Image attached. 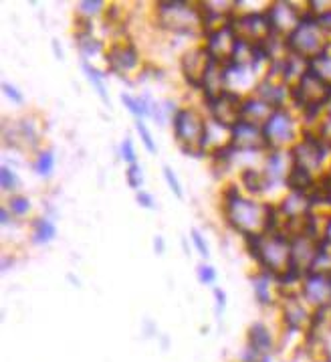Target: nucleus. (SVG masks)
Returning a JSON list of instances; mask_svg holds the SVG:
<instances>
[{
    "mask_svg": "<svg viewBox=\"0 0 331 362\" xmlns=\"http://www.w3.org/2000/svg\"><path fill=\"white\" fill-rule=\"evenodd\" d=\"M222 217L232 231L245 237V241L281 229L277 204L245 197L243 189L236 185H229L222 190Z\"/></svg>",
    "mask_w": 331,
    "mask_h": 362,
    "instance_id": "obj_1",
    "label": "nucleus"
},
{
    "mask_svg": "<svg viewBox=\"0 0 331 362\" xmlns=\"http://www.w3.org/2000/svg\"><path fill=\"white\" fill-rule=\"evenodd\" d=\"M154 21L160 29L174 33V35L204 37L206 33V16L202 11V4H192L184 0L156 2Z\"/></svg>",
    "mask_w": 331,
    "mask_h": 362,
    "instance_id": "obj_2",
    "label": "nucleus"
},
{
    "mask_svg": "<svg viewBox=\"0 0 331 362\" xmlns=\"http://www.w3.org/2000/svg\"><path fill=\"white\" fill-rule=\"evenodd\" d=\"M248 253L259 263L260 272H267L277 279L291 272V237L283 231H271L246 239Z\"/></svg>",
    "mask_w": 331,
    "mask_h": 362,
    "instance_id": "obj_3",
    "label": "nucleus"
},
{
    "mask_svg": "<svg viewBox=\"0 0 331 362\" xmlns=\"http://www.w3.org/2000/svg\"><path fill=\"white\" fill-rule=\"evenodd\" d=\"M172 128L174 138L186 156H202L204 154L208 119L202 116L200 110H196L192 105L178 107V112L172 117Z\"/></svg>",
    "mask_w": 331,
    "mask_h": 362,
    "instance_id": "obj_4",
    "label": "nucleus"
},
{
    "mask_svg": "<svg viewBox=\"0 0 331 362\" xmlns=\"http://www.w3.org/2000/svg\"><path fill=\"white\" fill-rule=\"evenodd\" d=\"M285 45H287L289 55H295L305 61H313L319 55H323L325 51H330L331 39L325 35V30L319 27L315 16L307 13L299 23V27L285 39Z\"/></svg>",
    "mask_w": 331,
    "mask_h": 362,
    "instance_id": "obj_5",
    "label": "nucleus"
},
{
    "mask_svg": "<svg viewBox=\"0 0 331 362\" xmlns=\"http://www.w3.org/2000/svg\"><path fill=\"white\" fill-rule=\"evenodd\" d=\"M265 140L271 150H291L299 142L303 134V126H299L295 114L289 107H277L269 119L263 126Z\"/></svg>",
    "mask_w": 331,
    "mask_h": 362,
    "instance_id": "obj_6",
    "label": "nucleus"
},
{
    "mask_svg": "<svg viewBox=\"0 0 331 362\" xmlns=\"http://www.w3.org/2000/svg\"><path fill=\"white\" fill-rule=\"evenodd\" d=\"M289 152L293 158V166L307 170L317 178L330 173V170H325V162H327V156H331V146L325 144L313 132H303L299 142Z\"/></svg>",
    "mask_w": 331,
    "mask_h": 362,
    "instance_id": "obj_7",
    "label": "nucleus"
},
{
    "mask_svg": "<svg viewBox=\"0 0 331 362\" xmlns=\"http://www.w3.org/2000/svg\"><path fill=\"white\" fill-rule=\"evenodd\" d=\"M204 51L208 53V57L216 61V63H229L232 59V53H234V47H236V33L232 29L231 21L229 23H222L218 27H212L204 33Z\"/></svg>",
    "mask_w": 331,
    "mask_h": 362,
    "instance_id": "obj_8",
    "label": "nucleus"
},
{
    "mask_svg": "<svg viewBox=\"0 0 331 362\" xmlns=\"http://www.w3.org/2000/svg\"><path fill=\"white\" fill-rule=\"evenodd\" d=\"M265 13H267V18H269V25H271L275 37L287 39L289 35L299 27L303 16L307 15V8H297L295 2L277 0V2L269 4V8Z\"/></svg>",
    "mask_w": 331,
    "mask_h": 362,
    "instance_id": "obj_9",
    "label": "nucleus"
},
{
    "mask_svg": "<svg viewBox=\"0 0 331 362\" xmlns=\"http://www.w3.org/2000/svg\"><path fill=\"white\" fill-rule=\"evenodd\" d=\"M231 25L236 37L251 45L265 43L269 37H273V30L269 25L267 13H234Z\"/></svg>",
    "mask_w": 331,
    "mask_h": 362,
    "instance_id": "obj_10",
    "label": "nucleus"
},
{
    "mask_svg": "<svg viewBox=\"0 0 331 362\" xmlns=\"http://www.w3.org/2000/svg\"><path fill=\"white\" fill-rule=\"evenodd\" d=\"M299 296L313 312L331 310V274H305L299 286Z\"/></svg>",
    "mask_w": 331,
    "mask_h": 362,
    "instance_id": "obj_11",
    "label": "nucleus"
},
{
    "mask_svg": "<svg viewBox=\"0 0 331 362\" xmlns=\"http://www.w3.org/2000/svg\"><path fill=\"white\" fill-rule=\"evenodd\" d=\"M321 251V239L313 235H295L291 237V269L297 272L299 276H305L313 269L317 255Z\"/></svg>",
    "mask_w": 331,
    "mask_h": 362,
    "instance_id": "obj_12",
    "label": "nucleus"
},
{
    "mask_svg": "<svg viewBox=\"0 0 331 362\" xmlns=\"http://www.w3.org/2000/svg\"><path fill=\"white\" fill-rule=\"evenodd\" d=\"M231 148L236 154H267L269 146L260 126L239 122L231 130Z\"/></svg>",
    "mask_w": 331,
    "mask_h": 362,
    "instance_id": "obj_13",
    "label": "nucleus"
},
{
    "mask_svg": "<svg viewBox=\"0 0 331 362\" xmlns=\"http://www.w3.org/2000/svg\"><path fill=\"white\" fill-rule=\"evenodd\" d=\"M241 103H243V95L232 93V91H224L222 95L206 102L208 116H210L208 119H212L216 124L232 130L241 122Z\"/></svg>",
    "mask_w": 331,
    "mask_h": 362,
    "instance_id": "obj_14",
    "label": "nucleus"
},
{
    "mask_svg": "<svg viewBox=\"0 0 331 362\" xmlns=\"http://www.w3.org/2000/svg\"><path fill=\"white\" fill-rule=\"evenodd\" d=\"M105 63H107V69L109 71L116 73L119 77H124L128 73L136 71L142 65V59H140L138 49L130 41H126V43H114L107 49Z\"/></svg>",
    "mask_w": 331,
    "mask_h": 362,
    "instance_id": "obj_15",
    "label": "nucleus"
},
{
    "mask_svg": "<svg viewBox=\"0 0 331 362\" xmlns=\"http://www.w3.org/2000/svg\"><path fill=\"white\" fill-rule=\"evenodd\" d=\"M212 59L208 57V53L204 51V47H196V49H190L186 51L182 59H180V69H182V77L188 86L196 91H200L202 79H204V73L208 69Z\"/></svg>",
    "mask_w": 331,
    "mask_h": 362,
    "instance_id": "obj_16",
    "label": "nucleus"
},
{
    "mask_svg": "<svg viewBox=\"0 0 331 362\" xmlns=\"http://www.w3.org/2000/svg\"><path fill=\"white\" fill-rule=\"evenodd\" d=\"M263 170L267 174L271 187H279L287 182L289 173L293 170V158L289 150H271L267 152L265 162H263Z\"/></svg>",
    "mask_w": 331,
    "mask_h": 362,
    "instance_id": "obj_17",
    "label": "nucleus"
},
{
    "mask_svg": "<svg viewBox=\"0 0 331 362\" xmlns=\"http://www.w3.org/2000/svg\"><path fill=\"white\" fill-rule=\"evenodd\" d=\"M275 107H271L269 103H265L260 98H257L255 93L245 95L243 103H241V119L255 124V126H265V122L269 119V116L273 114Z\"/></svg>",
    "mask_w": 331,
    "mask_h": 362,
    "instance_id": "obj_18",
    "label": "nucleus"
},
{
    "mask_svg": "<svg viewBox=\"0 0 331 362\" xmlns=\"http://www.w3.org/2000/svg\"><path fill=\"white\" fill-rule=\"evenodd\" d=\"M251 281H253V290H255V298H257V302L260 305H273L277 300H275V291H281L279 290V281H277V277L271 276V274H267V272H257L255 276L251 277Z\"/></svg>",
    "mask_w": 331,
    "mask_h": 362,
    "instance_id": "obj_19",
    "label": "nucleus"
},
{
    "mask_svg": "<svg viewBox=\"0 0 331 362\" xmlns=\"http://www.w3.org/2000/svg\"><path fill=\"white\" fill-rule=\"evenodd\" d=\"M241 185H243L241 189L246 190L248 197H260V194H265V192H269V190L273 189L265 170L263 168H253V166L243 168V173H241Z\"/></svg>",
    "mask_w": 331,
    "mask_h": 362,
    "instance_id": "obj_20",
    "label": "nucleus"
},
{
    "mask_svg": "<svg viewBox=\"0 0 331 362\" xmlns=\"http://www.w3.org/2000/svg\"><path fill=\"white\" fill-rule=\"evenodd\" d=\"M248 348L253 352H257L260 358L269 356L271 348H273V334L269 332V328L265 324H253L248 330Z\"/></svg>",
    "mask_w": 331,
    "mask_h": 362,
    "instance_id": "obj_21",
    "label": "nucleus"
},
{
    "mask_svg": "<svg viewBox=\"0 0 331 362\" xmlns=\"http://www.w3.org/2000/svg\"><path fill=\"white\" fill-rule=\"evenodd\" d=\"M57 237V227L49 217H37L30 223V241L35 245H47L55 241Z\"/></svg>",
    "mask_w": 331,
    "mask_h": 362,
    "instance_id": "obj_22",
    "label": "nucleus"
},
{
    "mask_svg": "<svg viewBox=\"0 0 331 362\" xmlns=\"http://www.w3.org/2000/svg\"><path fill=\"white\" fill-rule=\"evenodd\" d=\"M32 170L41 178H51L55 170V152L53 150H41L32 160Z\"/></svg>",
    "mask_w": 331,
    "mask_h": 362,
    "instance_id": "obj_23",
    "label": "nucleus"
},
{
    "mask_svg": "<svg viewBox=\"0 0 331 362\" xmlns=\"http://www.w3.org/2000/svg\"><path fill=\"white\" fill-rule=\"evenodd\" d=\"M83 71H85V77L89 79V83L95 89V93L103 100V103H109V91H107V86H105L103 73L97 67H93L91 63H87V61L83 63Z\"/></svg>",
    "mask_w": 331,
    "mask_h": 362,
    "instance_id": "obj_24",
    "label": "nucleus"
},
{
    "mask_svg": "<svg viewBox=\"0 0 331 362\" xmlns=\"http://www.w3.org/2000/svg\"><path fill=\"white\" fill-rule=\"evenodd\" d=\"M75 37H77V47H79L81 55L85 59L95 57V55H101V53H107L105 51V45L101 43L100 39H95L93 33L91 35H75Z\"/></svg>",
    "mask_w": 331,
    "mask_h": 362,
    "instance_id": "obj_25",
    "label": "nucleus"
},
{
    "mask_svg": "<svg viewBox=\"0 0 331 362\" xmlns=\"http://www.w3.org/2000/svg\"><path fill=\"white\" fill-rule=\"evenodd\" d=\"M309 71L315 73L321 81H325L331 87V49L313 61H309Z\"/></svg>",
    "mask_w": 331,
    "mask_h": 362,
    "instance_id": "obj_26",
    "label": "nucleus"
},
{
    "mask_svg": "<svg viewBox=\"0 0 331 362\" xmlns=\"http://www.w3.org/2000/svg\"><path fill=\"white\" fill-rule=\"evenodd\" d=\"M107 8H105V2L101 0H85V2H79L77 4V15L87 21H93L95 16L103 15Z\"/></svg>",
    "mask_w": 331,
    "mask_h": 362,
    "instance_id": "obj_27",
    "label": "nucleus"
},
{
    "mask_svg": "<svg viewBox=\"0 0 331 362\" xmlns=\"http://www.w3.org/2000/svg\"><path fill=\"white\" fill-rule=\"evenodd\" d=\"M0 189L4 192H13V194H18L16 190L20 189V178L18 174L8 168V166H0Z\"/></svg>",
    "mask_w": 331,
    "mask_h": 362,
    "instance_id": "obj_28",
    "label": "nucleus"
},
{
    "mask_svg": "<svg viewBox=\"0 0 331 362\" xmlns=\"http://www.w3.org/2000/svg\"><path fill=\"white\" fill-rule=\"evenodd\" d=\"M6 206H8V211L13 213V217L15 218H23L27 217L30 213V209H32V204L27 197H23V194H13L8 201H6Z\"/></svg>",
    "mask_w": 331,
    "mask_h": 362,
    "instance_id": "obj_29",
    "label": "nucleus"
},
{
    "mask_svg": "<svg viewBox=\"0 0 331 362\" xmlns=\"http://www.w3.org/2000/svg\"><path fill=\"white\" fill-rule=\"evenodd\" d=\"M126 180H128V187L131 190H136V192L144 190L142 187L145 182V173L142 170V166L140 164H130L128 170H126Z\"/></svg>",
    "mask_w": 331,
    "mask_h": 362,
    "instance_id": "obj_30",
    "label": "nucleus"
},
{
    "mask_svg": "<svg viewBox=\"0 0 331 362\" xmlns=\"http://www.w3.org/2000/svg\"><path fill=\"white\" fill-rule=\"evenodd\" d=\"M136 130H138V134H140L142 144L145 146V150H148L150 154H156V152H158V146H156V140L152 138V132H150V128L145 126L144 119H136Z\"/></svg>",
    "mask_w": 331,
    "mask_h": 362,
    "instance_id": "obj_31",
    "label": "nucleus"
},
{
    "mask_svg": "<svg viewBox=\"0 0 331 362\" xmlns=\"http://www.w3.org/2000/svg\"><path fill=\"white\" fill-rule=\"evenodd\" d=\"M190 241H192V245H194V251L200 253L202 259H208V257H210L208 241H206V237H204L198 229H192V231H190Z\"/></svg>",
    "mask_w": 331,
    "mask_h": 362,
    "instance_id": "obj_32",
    "label": "nucleus"
},
{
    "mask_svg": "<svg viewBox=\"0 0 331 362\" xmlns=\"http://www.w3.org/2000/svg\"><path fill=\"white\" fill-rule=\"evenodd\" d=\"M196 276H198V281L202 286H215L216 279H218V274L210 263H200L196 267Z\"/></svg>",
    "mask_w": 331,
    "mask_h": 362,
    "instance_id": "obj_33",
    "label": "nucleus"
},
{
    "mask_svg": "<svg viewBox=\"0 0 331 362\" xmlns=\"http://www.w3.org/2000/svg\"><path fill=\"white\" fill-rule=\"evenodd\" d=\"M164 180H166V185H168L170 190L174 192V197L184 199V189H182V185H180V178H178V174L174 173L170 166H164Z\"/></svg>",
    "mask_w": 331,
    "mask_h": 362,
    "instance_id": "obj_34",
    "label": "nucleus"
},
{
    "mask_svg": "<svg viewBox=\"0 0 331 362\" xmlns=\"http://www.w3.org/2000/svg\"><path fill=\"white\" fill-rule=\"evenodd\" d=\"M119 154H121V160L130 166V164H138V154H136V146H133V140L131 136L124 138V142L119 146Z\"/></svg>",
    "mask_w": 331,
    "mask_h": 362,
    "instance_id": "obj_35",
    "label": "nucleus"
},
{
    "mask_svg": "<svg viewBox=\"0 0 331 362\" xmlns=\"http://www.w3.org/2000/svg\"><path fill=\"white\" fill-rule=\"evenodd\" d=\"M2 93H4V98H6V100H11L15 105H23V103H25V95H23V91H20L18 87L6 83V81L2 83Z\"/></svg>",
    "mask_w": 331,
    "mask_h": 362,
    "instance_id": "obj_36",
    "label": "nucleus"
},
{
    "mask_svg": "<svg viewBox=\"0 0 331 362\" xmlns=\"http://www.w3.org/2000/svg\"><path fill=\"white\" fill-rule=\"evenodd\" d=\"M136 201H138V204H140L142 209H148V211H154V209H156V199H154L150 192H145V190L136 192Z\"/></svg>",
    "mask_w": 331,
    "mask_h": 362,
    "instance_id": "obj_37",
    "label": "nucleus"
},
{
    "mask_svg": "<svg viewBox=\"0 0 331 362\" xmlns=\"http://www.w3.org/2000/svg\"><path fill=\"white\" fill-rule=\"evenodd\" d=\"M321 241L325 245H331V215L323 218V227H321Z\"/></svg>",
    "mask_w": 331,
    "mask_h": 362,
    "instance_id": "obj_38",
    "label": "nucleus"
},
{
    "mask_svg": "<svg viewBox=\"0 0 331 362\" xmlns=\"http://www.w3.org/2000/svg\"><path fill=\"white\" fill-rule=\"evenodd\" d=\"M215 300H216V310H218V314L227 308V293L224 290H220V288H215Z\"/></svg>",
    "mask_w": 331,
    "mask_h": 362,
    "instance_id": "obj_39",
    "label": "nucleus"
},
{
    "mask_svg": "<svg viewBox=\"0 0 331 362\" xmlns=\"http://www.w3.org/2000/svg\"><path fill=\"white\" fill-rule=\"evenodd\" d=\"M154 253H156V255H164V253H166V241L162 239V235H156V237H154Z\"/></svg>",
    "mask_w": 331,
    "mask_h": 362,
    "instance_id": "obj_40",
    "label": "nucleus"
},
{
    "mask_svg": "<svg viewBox=\"0 0 331 362\" xmlns=\"http://www.w3.org/2000/svg\"><path fill=\"white\" fill-rule=\"evenodd\" d=\"M13 213H11V211H8V206H6V204H4V206H2V209H0V225H4V227H6V225H11V221H13Z\"/></svg>",
    "mask_w": 331,
    "mask_h": 362,
    "instance_id": "obj_41",
    "label": "nucleus"
},
{
    "mask_svg": "<svg viewBox=\"0 0 331 362\" xmlns=\"http://www.w3.org/2000/svg\"><path fill=\"white\" fill-rule=\"evenodd\" d=\"M53 49L57 51V57L61 59V49H59V41H53Z\"/></svg>",
    "mask_w": 331,
    "mask_h": 362,
    "instance_id": "obj_42",
    "label": "nucleus"
},
{
    "mask_svg": "<svg viewBox=\"0 0 331 362\" xmlns=\"http://www.w3.org/2000/svg\"><path fill=\"white\" fill-rule=\"evenodd\" d=\"M259 362H271V358H269V356H265V358H260Z\"/></svg>",
    "mask_w": 331,
    "mask_h": 362,
    "instance_id": "obj_43",
    "label": "nucleus"
}]
</instances>
